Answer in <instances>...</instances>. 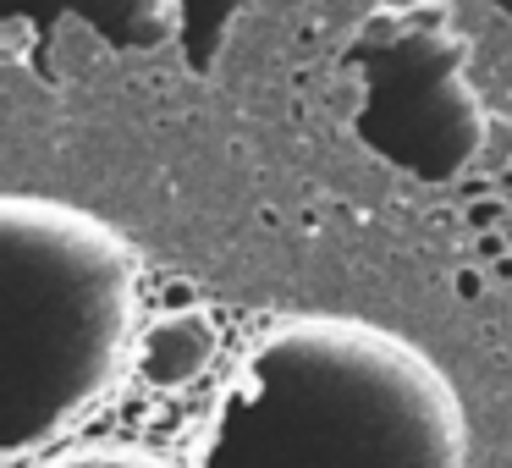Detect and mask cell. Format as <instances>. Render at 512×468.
I'll return each instance as SVG.
<instances>
[{"label":"cell","instance_id":"obj_1","mask_svg":"<svg viewBox=\"0 0 512 468\" xmlns=\"http://www.w3.org/2000/svg\"><path fill=\"white\" fill-rule=\"evenodd\" d=\"M463 402L408 336L292 320L243 353L199 468H463Z\"/></svg>","mask_w":512,"mask_h":468},{"label":"cell","instance_id":"obj_2","mask_svg":"<svg viewBox=\"0 0 512 468\" xmlns=\"http://www.w3.org/2000/svg\"><path fill=\"white\" fill-rule=\"evenodd\" d=\"M138 248L61 199H0V457L56 441L127 353Z\"/></svg>","mask_w":512,"mask_h":468},{"label":"cell","instance_id":"obj_3","mask_svg":"<svg viewBox=\"0 0 512 468\" xmlns=\"http://www.w3.org/2000/svg\"><path fill=\"white\" fill-rule=\"evenodd\" d=\"M133 364H138V375H144L155 391L193 386V380H204L210 364H215V325L204 320L199 309L160 314V320L138 336Z\"/></svg>","mask_w":512,"mask_h":468},{"label":"cell","instance_id":"obj_4","mask_svg":"<svg viewBox=\"0 0 512 468\" xmlns=\"http://www.w3.org/2000/svg\"><path fill=\"white\" fill-rule=\"evenodd\" d=\"M50 468H171V463H160L149 452H122V446H94V452H72Z\"/></svg>","mask_w":512,"mask_h":468},{"label":"cell","instance_id":"obj_5","mask_svg":"<svg viewBox=\"0 0 512 468\" xmlns=\"http://www.w3.org/2000/svg\"><path fill=\"white\" fill-rule=\"evenodd\" d=\"M485 6H490V12H501V17L512 23V0H485Z\"/></svg>","mask_w":512,"mask_h":468}]
</instances>
